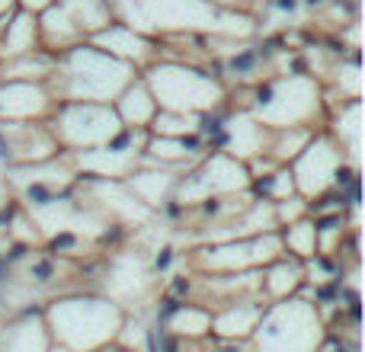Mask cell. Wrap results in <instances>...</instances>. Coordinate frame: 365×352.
I'll use <instances>...</instances> for the list:
<instances>
[{
  "label": "cell",
  "mask_w": 365,
  "mask_h": 352,
  "mask_svg": "<svg viewBox=\"0 0 365 352\" xmlns=\"http://www.w3.org/2000/svg\"><path fill=\"white\" fill-rule=\"evenodd\" d=\"M96 352H135V349H125V346H119V343H109V346H103Z\"/></svg>",
  "instance_id": "cell-29"
},
{
  "label": "cell",
  "mask_w": 365,
  "mask_h": 352,
  "mask_svg": "<svg viewBox=\"0 0 365 352\" xmlns=\"http://www.w3.org/2000/svg\"><path fill=\"white\" fill-rule=\"evenodd\" d=\"M55 106L48 83L0 81V122H48Z\"/></svg>",
  "instance_id": "cell-12"
},
{
  "label": "cell",
  "mask_w": 365,
  "mask_h": 352,
  "mask_svg": "<svg viewBox=\"0 0 365 352\" xmlns=\"http://www.w3.org/2000/svg\"><path fill=\"white\" fill-rule=\"evenodd\" d=\"M289 173L295 182V195H302L304 202L314 205L334 189H343V180L356 176V167L349 164L343 147L327 132H314V138L304 145V151L289 164Z\"/></svg>",
  "instance_id": "cell-8"
},
{
  "label": "cell",
  "mask_w": 365,
  "mask_h": 352,
  "mask_svg": "<svg viewBox=\"0 0 365 352\" xmlns=\"http://www.w3.org/2000/svg\"><path fill=\"white\" fill-rule=\"evenodd\" d=\"M218 132H221L218 151L231 154V157L244 160V164L266 154V147H269V128L259 125L250 109H240V113L227 115V119H218Z\"/></svg>",
  "instance_id": "cell-14"
},
{
  "label": "cell",
  "mask_w": 365,
  "mask_h": 352,
  "mask_svg": "<svg viewBox=\"0 0 365 352\" xmlns=\"http://www.w3.org/2000/svg\"><path fill=\"white\" fill-rule=\"evenodd\" d=\"M61 154L48 122H0V157L10 167L42 164Z\"/></svg>",
  "instance_id": "cell-11"
},
{
  "label": "cell",
  "mask_w": 365,
  "mask_h": 352,
  "mask_svg": "<svg viewBox=\"0 0 365 352\" xmlns=\"http://www.w3.org/2000/svg\"><path fill=\"white\" fill-rule=\"evenodd\" d=\"M202 125H205V115L158 109V115L148 125V135H160V138H199Z\"/></svg>",
  "instance_id": "cell-27"
},
{
  "label": "cell",
  "mask_w": 365,
  "mask_h": 352,
  "mask_svg": "<svg viewBox=\"0 0 365 352\" xmlns=\"http://www.w3.org/2000/svg\"><path fill=\"white\" fill-rule=\"evenodd\" d=\"M304 282H308V263L282 253V257L272 259V263L263 266V272H259V298H263L266 304L285 301V298H295Z\"/></svg>",
  "instance_id": "cell-18"
},
{
  "label": "cell",
  "mask_w": 365,
  "mask_h": 352,
  "mask_svg": "<svg viewBox=\"0 0 365 352\" xmlns=\"http://www.w3.org/2000/svg\"><path fill=\"white\" fill-rule=\"evenodd\" d=\"M113 109H115V115H119L122 128H138V132H148L151 119L158 115V103H154L151 90H148V83L141 81V77H135V81L115 96Z\"/></svg>",
  "instance_id": "cell-21"
},
{
  "label": "cell",
  "mask_w": 365,
  "mask_h": 352,
  "mask_svg": "<svg viewBox=\"0 0 365 352\" xmlns=\"http://www.w3.org/2000/svg\"><path fill=\"white\" fill-rule=\"evenodd\" d=\"M48 352H71V349H64V346H58V343H51V349Z\"/></svg>",
  "instance_id": "cell-30"
},
{
  "label": "cell",
  "mask_w": 365,
  "mask_h": 352,
  "mask_svg": "<svg viewBox=\"0 0 365 352\" xmlns=\"http://www.w3.org/2000/svg\"><path fill=\"white\" fill-rule=\"evenodd\" d=\"M279 237H282V253L302 259V263H311L317 257V224L314 214L302 221H292V224L279 227Z\"/></svg>",
  "instance_id": "cell-26"
},
{
  "label": "cell",
  "mask_w": 365,
  "mask_h": 352,
  "mask_svg": "<svg viewBox=\"0 0 365 352\" xmlns=\"http://www.w3.org/2000/svg\"><path fill=\"white\" fill-rule=\"evenodd\" d=\"M359 119H362V103L346 100V103H340V109L334 113V128L327 132L330 138L343 147V154H346V160L353 167H359V141H362Z\"/></svg>",
  "instance_id": "cell-22"
},
{
  "label": "cell",
  "mask_w": 365,
  "mask_h": 352,
  "mask_svg": "<svg viewBox=\"0 0 365 352\" xmlns=\"http://www.w3.org/2000/svg\"><path fill=\"white\" fill-rule=\"evenodd\" d=\"M51 343L71 352H96L115 343L125 308L109 295H61L42 308Z\"/></svg>",
  "instance_id": "cell-2"
},
{
  "label": "cell",
  "mask_w": 365,
  "mask_h": 352,
  "mask_svg": "<svg viewBox=\"0 0 365 352\" xmlns=\"http://www.w3.org/2000/svg\"><path fill=\"white\" fill-rule=\"evenodd\" d=\"M141 81L148 83L158 109L170 113H192V115H212L225 103V83L218 74L199 68L182 58H154L148 68H141Z\"/></svg>",
  "instance_id": "cell-3"
},
{
  "label": "cell",
  "mask_w": 365,
  "mask_h": 352,
  "mask_svg": "<svg viewBox=\"0 0 365 352\" xmlns=\"http://www.w3.org/2000/svg\"><path fill=\"white\" fill-rule=\"evenodd\" d=\"M250 113L269 132L298 125L314 128V122L327 113V100H324V87L311 74H282L253 87Z\"/></svg>",
  "instance_id": "cell-6"
},
{
  "label": "cell",
  "mask_w": 365,
  "mask_h": 352,
  "mask_svg": "<svg viewBox=\"0 0 365 352\" xmlns=\"http://www.w3.org/2000/svg\"><path fill=\"white\" fill-rule=\"evenodd\" d=\"M113 13L148 38L215 36L221 16L208 0H113Z\"/></svg>",
  "instance_id": "cell-4"
},
{
  "label": "cell",
  "mask_w": 365,
  "mask_h": 352,
  "mask_svg": "<svg viewBox=\"0 0 365 352\" xmlns=\"http://www.w3.org/2000/svg\"><path fill=\"white\" fill-rule=\"evenodd\" d=\"M51 333L42 311H16L0 321V352H48Z\"/></svg>",
  "instance_id": "cell-15"
},
{
  "label": "cell",
  "mask_w": 365,
  "mask_h": 352,
  "mask_svg": "<svg viewBox=\"0 0 365 352\" xmlns=\"http://www.w3.org/2000/svg\"><path fill=\"white\" fill-rule=\"evenodd\" d=\"M202 145L199 138H160V135H148L141 160L154 167H170V170H182L192 167L202 157Z\"/></svg>",
  "instance_id": "cell-20"
},
{
  "label": "cell",
  "mask_w": 365,
  "mask_h": 352,
  "mask_svg": "<svg viewBox=\"0 0 365 352\" xmlns=\"http://www.w3.org/2000/svg\"><path fill=\"white\" fill-rule=\"evenodd\" d=\"M180 173L182 170H170V167H154V164H145L141 160L132 173L125 176V186L135 199L141 202L145 208H164L173 202V192H177V182H180Z\"/></svg>",
  "instance_id": "cell-16"
},
{
  "label": "cell",
  "mask_w": 365,
  "mask_h": 352,
  "mask_svg": "<svg viewBox=\"0 0 365 352\" xmlns=\"http://www.w3.org/2000/svg\"><path fill=\"white\" fill-rule=\"evenodd\" d=\"M61 6L71 13V19H74V26L81 29L83 38L96 36L115 19L113 0H61Z\"/></svg>",
  "instance_id": "cell-25"
},
{
  "label": "cell",
  "mask_w": 365,
  "mask_h": 352,
  "mask_svg": "<svg viewBox=\"0 0 365 352\" xmlns=\"http://www.w3.org/2000/svg\"><path fill=\"white\" fill-rule=\"evenodd\" d=\"M138 77L132 64L96 48L93 42H81L55 55V68L48 77V90L55 103H109Z\"/></svg>",
  "instance_id": "cell-1"
},
{
  "label": "cell",
  "mask_w": 365,
  "mask_h": 352,
  "mask_svg": "<svg viewBox=\"0 0 365 352\" xmlns=\"http://www.w3.org/2000/svg\"><path fill=\"white\" fill-rule=\"evenodd\" d=\"M42 48V36H38V16L26 10H13L10 16L0 23V61L29 55V51Z\"/></svg>",
  "instance_id": "cell-19"
},
{
  "label": "cell",
  "mask_w": 365,
  "mask_h": 352,
  "mask_svg": "<svg viewBox=\"0 0 365 352\" xmlns=\"http://www.w3.org/2000/svg\"><path fill=\"white\" fill-rule=\"evenodd\" d=\"M164 327L177 340L202 343L205 336H212V308H205V304H177Z\"/></svg>",
  "instance_id": "cell-23"
},
{
  "label": "cell",
  "mask_w": 365,
  "mask_h": 352,
  "mask_svg": "<svg viewBox=\"0 0 365 352\" xmlns=\"http://www.w3.org/2000/svg\"><path fill=\"white\" fill-rule=\"evenodd\" d=\"M87 42H93L96 48H103V51H109V55L119 58V61L132 64L135 71L148 68V64L160 55L158 38H148L145 32L132 29V26L119 23V19H113L106 29H100L96 36H90Z\"/></svg>",
  "instance_id": "cell-13"
},
{
  "label": "cell",
  "mask_w": 365,
  "mask_h": 352,
  "mask_svg": "<svg viewBox=\"0 0 365 352\" xmlns=\"http://www.w3.org/2000/svg\"><path fill=\"white\" fill-rule=\"evenodd\" d=\"M51 68H55V55L45 48H36L29 55L0 61V81H29V83H48Z\"/></svg>",
  "instance_id": "cell-24"
},
{
  "label": "cell",
  "mask_w": 365,
  "mask_h": 352,
  "mask_svg": "<svg viewBox=\"0 0 365 352\" xmlns=\"http://www.w3.org/2000/svg\"><path fill=\"white\" fill-rule=\"evenodd\" d=\"M266 304L259 298H237V301H225L212 311V333L221 340H250V333L257 330L259 314Z\"/></svg>",
  "instance_id": "cell-17"
},
{
  "label": "cell",
  "mask_w": 365,
  "mask_h": 352,
  "mask_svg": "<svg viewBox=\"0 0 365 352\" xmlns=\"http://www.w3.org/2000/svg\"><path fill=\"white\" fill-rule=\"evenodd\" d=\"M282 257V237L279 231L253 234V237H231V240H208L195 253V266L212 276H237L269 266Z\"/></svg>",
  "instance_id": "cell-10"
},
{
  "label": "cell",
  "mask_w": 365,
  "mask_h": 352,
  "mask_svg": "<svg viewBox=\"0 0 365 352\" xmlns=\"http://www.w3.org/2000/svg\"><path fill=\"white\" fill-rule=\"evenodd\" d=\"M250 192V170L244 160L225 151L202 154L186 173H180L173 202L177 205H199L215 195H240Z\"/></svg>",
  "instance_id": "cell-9"
},
{
  "label": "cell",
  "mask_w": 365,
  "mask_h": 352,
  "mask_svg": "<svg viewBox=\"0 0 365 352\" xmlns=\"http://www.w3.org/2000/svg\"><path fill=\"white\" fill-rule=\"evenodd\" d=\"M247 343L250 352H321L327 343V323L314 301L295 295L266 304Z\"/></svg>",
  "instance_id": "cell-5"
},
{
  "label": "cell",
  "mask_w": 365,
  "mask_h": 352,
  "mask_svg": "<svg viewBox=\"0 0 365 352\" xmlns=\"http://www.w3.org/2000/svg\"><path fill=\"white\" fill-rule=\"evenodd\" d=\"M13 10H16V0H0V23H4Z\"/></svg>",
  "instance_id": "cell-28"
},
{
  "label": "cell",
  "mask_w": 365,
  "mask_h": 352,
  "mask_svg": "<svg viewBox=\"0 0 365 352\" xmlns=\"http://www.w3.org/2000/svg\"><path fill=\"white\" fill-rule=\"evenodd\" d=\"M48 128L61 154L93 151L125 132L109 103H58L48 115Z\"/></svg>",
  "instance_id": "cell-7"
}]
</instances>
